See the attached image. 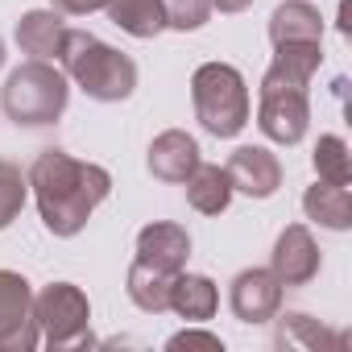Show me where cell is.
Here are the masks:
<instances>
[{"label":"cell","instance_id":"cell-1","mask_svg":"<svg viewBox=\"0 0 352 352\" xmlns=\"http://www.w3.org/2000/svg\"><path fill=\"white\" fill-rule=\"evenodd\" d=\"M30 187L38 195L42 224L54 236H75L91 220V212L108 199L112 174L96 162H79L67 149H42L30 166Z\"/></svg>","mask_w":352,"mask_h":352},{"label":"cell","instance_id":"cell-2","mask_svg":"<svg viewBox=\"0 0 352 352\" xmlns=\"http://www.w3.org/2000/svg\"><path fill=\"white\" fill-rule=\"evenodd\" d=\"M323 50L319 42H282L274 46V63L261 79V104H257V124L270 141L278 145H298L307 124H311V104H307V83L319 71Z\"/></svg>","mask_w":352,"mask_h":352},{"label":"cell","instance_id":"cell-3","mask_svg":"<svg viewBox=\"0 0 352 352\" xmlns=\"http://www.w3.org/2000/svg\"><path fill=\"white\" fill-rule=\"evenodd\" d=\"M58 63H63V75L75 79L100 104H120L137 87V63L129 54L112 50L108 42H100L96 34H83V30H67Z\"/></svg>","mask_w":352,"mask_h":352},{"label":"cell","instance_id":"cell-4","mask_svg":"<svg viewBox=\"0 0 352 352\" xmlns=\"http://www.w3.org/2000/svg\"><path fill=\"white\" fill-rule=\"evenodd\" d=\"M67 75L58 67H50L46 58H30L25 67H17L5 83V104L9 120L21 124V129H42V124H54L63 112H67Z\"/></svg>","mask_w":352,"mask_h":352},{"label":"cell","instance_id":"cell-5","mask_svg":"<svg viewBox=\"0 0 352 352\" xmlns=\"http://www.w3.org/2000/svg\"><path fill=\"white\" fill-rule=\"evenodd\" d=\"M195 116L212 137H236L249 124V91L245 75L228 63H204L191 75Z\"/></svg>","mask_w":352,"mask_h":352},{"label":"cell","instance_id":"cell-6","mask_svg":"<svg viewBox=\"0 0 352 352\" xmlns=\"http://www.w3.org/2000/svg\"><path fill=\"white\" fill-rule=\"evenodd\" d=\"M34 323L42 331V340L50 348H79L91 344V307L87 294L71 282H50L38 298H34Z\"/></svg>","mask_w":352,"mask_h":352},{"label":"cell","instance_id":"cell-7","mask_svg":"<svg viewBox=\"0 0 352 352\" xmlns=\"http://www.w3.org/2000/svg\"><path fill=\"white\" fill-rule=\"evenodd\" d=\"M38 340L42 331L34 323L30 282L13 270H0V352H30Z\"/></svg>","mask_w":352,"mask_h":352},{"label":"cell","instance_id":"cell-8","mask_svg":"<svg viewBox=\"0 0 352 352\" xmlns=\"http://www.w3.org/2000/svg\"><path fill=\"white\" fill-rule=\"evenodd\" d=\"M282 290L286 286L274 278V270H241L228 290L232 315L241 323H270L282 307Z\"/></svg>","mask_w":352,"mask_h":352},{"label":"cell","instance_id":"cell-9","mask_svg":"<svg viewBox=\"0 0 352 352\" xmlns=\"http://www.w3.org/2000/svg\"><path fill=\"white\" fill-rule=\"evenodd\" d=\"M224 174H228L232 191H241V195H249V199H270V195L282 187V162H278L270 149H261V145H241V149L228 157Z\"/></svg>","mask_w":352,"mask_h":352},{"label":"cell","instance_id":"cell-10","mask_svg":"<svg viewBox=\"0 0 352 352\" xmlns=\"http://www.w3.org/2000/svg\"><path fill=\"white\" fill-rule=\"evenodd\" d=\"M270 270L282 286H307L315 274H319V245L315 236L302 228V224H290L282 228L274 253H270Z\"/></svg>","mask_w":352,"mask_h":352},{"label":"cell","instance_id":"cell-11","mask_svg":"<svg viewBox=\"0 0 352 352\" xmlns=\"http://www.w3.org/2000/svg\"><path fill=\"white\" fill-rule=\"evenodd\" d=\"M145 166L162 183H187V174L199 166V145L183 129H166V133L153 137V145L145 153Z\"/></svg>","mask_w":352,"mask_h":352},{"label":"cell","instance_id":"cell-12","mask_svg":"<svg viewBox=\"0 0 352 352\" xmlns=\"http://www.w3.org/2000/svg\"><path fill=\"white\" fill-rule=\"evenodd\" d=\"M191 257V236L183 224H145L137 232V261L153 265V270H166V274H179Z\"/></svg>","mask_w":352,"mask_h":352},{"label":"cell","instance_id":"cell-13","mask_svg":"<svg viewBox=\"0 0 352 352\" xmlns=\"http://www.w3.org/2000/svg\"><path fill=\"white\" fill-rule=\"evenodd\" d=\"M274 319H278V331H274L278 348H307V352H344L348 348L344 331H331V327H323L319 319H311L302 311H286V315H274Z\"/></svg>","mask_w":352,"mask_h":352},{"label":"cell","instance_id":"cell-14","mask_svg":"<svg viewBox=\"0 0 352 352\" xmlns=\"http://www.w3.org/2000/svg\"><path fill=\"white\" fill-rule=\"evenodd\" d=\"M63 38H67V25H63V13L54 9H30L17 21V46L30 58H58Z\"/></svg>","mask_w":352,"mask_h":352},{"label":"cell","instance_id":"cell-15","mask_svg":"<svg viewBox=\"0 0 352 352\" xmlns=\"http://www.w3.org/2000/svg\"><path fill=\"white\" fill-rule=\"evenodd\" d=\"M216 307H220V290H216L212 278L183 274V270L174 274V282H170V311H179L191 323H204V319L216 315Z\"/></svg>","mask_w":352,"mask_h":352},{"label":"cell","instance_id":"cell-16","mask_svg":"<svg viewBox=\"0 0 352 352\" xmlns=\"http://www.w3.org/2000/svg\"><path fill=\"white\" fill-rule=\"evenodd\" d=\"M323 38V17L315 5L307 0H282V5L270 13V42H319Z\"/></svg>","mask_w":352,"mask_h":352},{"label":"cell","instance_id":"cell-17","mask_svg":"<svg viewBox=\"0 0 352 352\" xmlns=\"http://www.w3.org/2000/svg\"><path fill=\"white\" fill-rule=\"evenodd\" d=\"M302 212H307V220H315V224H323L331 232H344L352 224V195H348V187L319 179L315 187H307Z\"/></svg>","mask_w":352,"mask_h":352},{"label":"cell","instance_id":"cell-18","mask_svg":"<svg viewBox=\"0 0 352 352\" xmlns=\"http://www.w3.org/2000/svg\"><path fill=\"white\" fill-rule=\"evenodd\" d=\"M232 199V183H228V174L224 166H208L199 162L191 174H187V204L204 216H220Z\"/></svg>","mask_w":352,"mask_h":352},{"label":"cell","instance_id":"cell-19","mask_svg":"<svg viewBox=\"0 0 352 352\" xmlns=\"http://www.w3.org/2000/svg\"><path fill=\"white\" fill-rule=\"evenodd\" d=\"M108 17L112 25H120L133 38H157L166 30V13H162V0H108Z\"/></svg>","mask_w":352,"mask_h":352},{"label":"cell","instance_id":"cell-20","mask_svg":"<svg viewBox=\"0 0 352 352\" xmlns=\"http://www.w3.org/2000/svg\"><path fill=\"white\" fill-rule=\"evenodd\" d=\"M170 282H174V274L153 270V265H145V261H133L124 290H129V298H133L141 311L157 315V311H170Z\"/></svg>","mask_w":352,"mask_h":352},{"label":"cell","instance_id":"cell-21","mask_svg":"<svg viewBox=\"0 0 352 352\" xmlns=\"http://www.w3.org/2000/svg\"><path fill=\"white\" fill-rule=\"evenodd\" d=\"M311 162H315V174H319L323 183H340V187H348V179H352V153H348L344 137H336V133L319 137Z\"/></svg>","mask_w":352,"mask_h":352},{"label":"cell","instance_id":"cell-22","mask_svg":"<svg viewBox=\"0 0 352 352\" xmlns=\"http://www.w3.org/2000/svg\"><path fill=\"white\" fill-rule=\"evenodd\" d=\"M25 191H30V179L13 166V162H0V228H9L21 208H25Z\"/></svg>","mask_w":352,"mask_h":352},{"label":"cell","instance_id":"cell-23","mask_svg":"<svg viewBox=\"0 0 352 352\" xmlns=\"http://www.w3.org/2000/svg\"><path fill=\"white\" fill-rule=\"evenodd\" d=\"M162 13H166V25H170V30L191 34V30L208 25V17H212V0H162Z\"/></svg>","mask_w":352,"mask_h":352},{"label":"cell","instance_id":"cell-24","mask_svg":"<svg viewBox=\"0 0 352 352\" xmlns=\"http://www.w3.org/2000/svg\"><path fill=\"white\" fill-rule=\"evenodd\" d=\"M166 348H170V352H183V348H208V352H220L224 344H220V336H212V331L187 327V331H179V336H170Z\"/></svg>","mask_w":352,"mask_h":352},{"label":"cell","instance_id":"cell-25","mask_svg":"<svg viewBox=\"0 0 352 352\" xmlns=\"http://www.w3.org/2000/svg\"><path fill=\"white\" fill-rule=\"evenodd\" d=\"M54 5V13H71V17H87V13H96V9H104L108 0H50Z\"/></svg>","mask_w":352,"mask_h":352},{"label":"cell","instance_id":"cell-26","mask_svg":"<svg viewBox=\"0 0 352 352\" xmlns=\"http://www.w3.org/2000/svg\"><path fill=\"white\" fill-rule=\"evenodd\" d=\"M253 5V0H212V9H220V13H245Z\"/></svg>","mask_w":352,"mask_h":352},{"label":"cell","instance_id":"cell-27","mask_svg":"<svg viewBox=\"0 0 352 352\" xmlns=\"http://www.w3.org/2000/svg\"><path fill=\"white\" fill-rule=\"evenodd\" d=\"M340 30H344V34L352 30V21H348V0H340Z\"/></svg>","mask_w":352,"mask_h":352},{"label":"cell","instance_id":"cell-28","mask_svg":"<svg viewBox=\"0 0 352 352\" xmlns=\"http://www.w3.org/2000/svg\"><path fill=\"white\" fill-rule=\"evenodd\" d=\"M0 67H5V42H0Z\"/></svg>","mask_w":352,"mask_h":352}]
</instances>
